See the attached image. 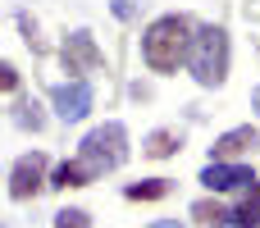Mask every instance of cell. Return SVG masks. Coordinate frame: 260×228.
<instances>
[{"label":"cell","instance_id":"cell-1","mask_svg":"<svg viewBox=\"0 0 260 228\" xmlns=\"http://www.w3.org/2000/svg\"><path fill=\"white\" fill-rule=\"evenodd\" d=\"M197 23L187 14H160L146 32H142V59L151 73H174L178 64H187Z\"/></svg>","mask_w":260,"mask_h":228},{"label":"cell","instance_id":"cell-2","mask_svg":"<svg viewBox=\"0 0 260 228\" xmlns=\"http://www.w3.org/2000/svg\"><path fill=\"white\" fill-rule=\"evenodd\" d=\"M229 59H233V46H229V32L219 23H197V37H192V50H187V69L201 87H224L229 78Z\"/></svg>","mask_w":260,"mask_h":228},{"label":"cell","instance_id":"cell-3","mask_svg":"<svg viewBox=\"0 0 260 228\" xmlns=\"http://www.w3.org/2000/svg\"><path fill=\"white\" fill-rule=\"evenodd\" d=\"M78 160L91 169V178H105V174L123 169V160H128V128H123L119 119L91 128V133L82 137V146H78Z\"/></svg>","mask_w":260,"mask_h":228},{"label":"cell","instance_id":"cell-4","mask_svg":"<svg viewBox=\"0 0 260 228\" xmlns=\"http://www.w3.org/2000/svg\"><path fill=\"white\" fill-rule=\"evenodd\" d=\"M46 169H50V165H46L41 151L18 155L14 169H9V197H14V201H32L41 187H50V174H46Z\"/></svg>","mask_w":260,"mask_h":228},{"label":"cell","instance_id":"cell-5","mask_svg":"<svg viewBox=\"0 0 260 228\" xmlns=\"http://www.w3.org/2000/svg\"><path fill=\"white\" fill-rule=\"evenodd\" d=\"M59 59H64V69L69 73H96L101 64H105V55H101V46H96V37L91 32H69L64 37V46H59Z\"/></svg>","mask_w":260,"mask_h":228},{"label":"cell","instance_id":"cell-6","mask_svg":"<svg viewBox=\"0 0 260 228\" xmlns=\"http://www.w3.org/2000/svg\"><path fill=\"white\" fill-rule=\"evenodd\" d=\"M91 82L87 78H73V82H59L55 91H50V105H55V114L64 119V123H78V119H87L91 114Z\"/></svg>","mask_w":260,"mask_h":228},{"label":"cell","instance_id":"cell-7","mask_svg":"<svg viewBox=\"0 0 260 228\" xmlns=\"http://www.w3.org/2000/svg\"><path fill=\"white\" fill-rule=\"evenodd\" d=\"M201 183H206L210 192H242V187L256 183V174H251V165H242V160H210V165L201 169Z\"/></svg>","mask_w":260,"mask_h":228},{"label":"cell","instance_id":"cell-8","mask_svg":"<svg viewBox=\"0 0 260 228\" xmlns=\"http://www.w3.org/2000/svg\"><path fill=\"white\" fill-rule=\"evenodd\" d=\"M256 146H260V133L251 123H242V128H229L224 137H215L210 160H242V155H256Z\"/></svg>","mask_w":260,"mask_h":228},{"label":"cell","instance_id":"cell-9","mask_svg":"<svg viewBox=\"0 0 260 228\" xmlns=\"http://www.w3.org/2000/svg\"><path fill=\"white\" fill-rule=\"evenodd\" d=\"M233 224L238 228H260V178L251 187H242V197L233 206Z\"/></svg>","mask_w":260,"mask_h":228},{"label":"cell","instance_id":"cell-10","mask_svg":"<svg viewBox=\"0 0 260 228\" xmlns=\"http://www.w3.org/2000/svg\"><path fill=\"white\" fill-rule=\"evenodd\" d=\"M178 146H183V137H178L174 128H155V133L142 142V155H151V160H169Z\"/></svg>","mask_w":260,"mask_h":228},{"label":"cell","instance_id":"cell-11","mask_svg":"<svg viewBox=\"0 0 260 228\" xmlns=\"http://www.w3.org/2000/svg\"><path fill=\"white\" fill-rule=\"evenodd\" d=\"M87 183H91V169H87L82 160H64V165L50 174V187H59V192H64V187H87Z\"/></svg>","mask_w":260,"mask_h":228},{"label":"cell","instance_id":"cell-12","mask_svg":"<svg viewBox=\"0 0 260 228\" xmlns=\"http://www.w3.org/2000/svg\"><path fill=\"white\" fill-rule=\"evenodd\" d=\"M169 192H174L169 178H146V183H128V187H123L128 201H160V197H169Z\"/></svg>","mask_w":260,"mask_h":228},{"label":"cell","instance_id":"cell-13","mask_svg":"<svg viewBox=\"0 0 260 228\" xmlns=\"http://www.w3.org/2000/svg\"><path fill=\"white\" fill-rule=\"evenodd\" d=\"M192 219L206 224V228H224V224H233V210H224L219 201H197L192 206Z\"/></svg>","mask_w":260,"mask_h":228},{"label":"cell","instance_id":"cell-14","mask_svg":"<svg viewBox=\"0 0 260 228\" xmlns=\"http://www.w3.org/2000/svg\"><path fill=\"white\" fill-rule=\"evenodd\" d=\"M55 228H91V215L87 210H59L55 215Z\"/></svg>","mask_w":260,"mask_h":228},{"label":"cell","instance_id":"cell-15","mask_svg":"<svg viewBox=\"0 0 260 228\" xmlns=\"http://www.w3.org/2000/svg\"><path fill=\"white\" fill-rule=\"evenodd\" d=\"M37 110H41L37 101H18V123H23V128H32V133L41 128V114H37Z\"/></svg>","mask_w":260,"mask_h":228},{"label":"cell","instance_id":"cell-16","mask_svg":"<svg viewBox=\"0 0 260 228\" xmlns=\"http://www.w3.org/2000/svg\"><path fill=\"white\" fill-rule=\"evenodd\" d=\"M5 91H18V69L9 64V59H0V96Z\"/></svg>","mask_w":260,"mask_h":228},{"label":"cell","instance_id":"cell-17","mask_svg":"<svg viewBox=\"0 0 260 228\" xmlns=\"http://www.w3.org/2000/svg\"><path fill=\"white\" fill-rule=\"evenodd\" d=\"M146 228H187V224H178V219H155V224H146Z\"/></svg>","mask_w":260,"mask_h":228},{"label":"cell","instance_id":"cell-18","mask_svg":"<svg viewBox=\"0 0 260 228\" xmlns=\"http://www.w3.org/2000/svg\"><path fill=\"white\" fill-rule=\"evenodd\" d=\"M251 110H256V114H260V87H256V91H251Z\"/></svg>","mask_w":260,"mask_h":228}]
</instances>
